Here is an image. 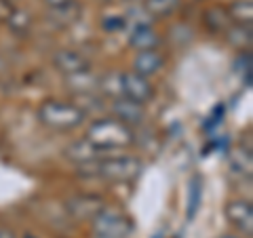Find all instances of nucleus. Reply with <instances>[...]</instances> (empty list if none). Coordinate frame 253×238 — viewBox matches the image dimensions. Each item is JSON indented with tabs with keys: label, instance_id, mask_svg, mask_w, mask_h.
Here are the masks:
<instances>
[{
	"label": "nucleus",
	"instance_id": "9",
	"mask_svg": "<svg viewBox=\"0 0 253 238\" xmlns=\"http://www.w3.org/2000/svg\"><path fill=\"white\" fill-rule=\"evenodd\" d=\"M55 66H57L59 72H63L66 76H74L78 72H84L89 70V59L83 57L81 53L76 51H59L55 55Z\"/></svg>",
	"mask_w": 253,
	"mask_h": 238
},
{
	"label": "nucleus",
	"instance_id": "21",
	"mask_svg": "<svg viewBox=\"0 0 253 238\" xmlns=\"http://www.w3.org/2000/svg\"><path fill=\"white\" fill-rule=\"evenodd\" d=\"M112 21H106L104 26H106V30H118V28H123L125 26V21L123 19H118V17H110Z\"/></svg>",
	"mask_w": 253,
	"mask_h": 238
},
{
	"label": "nucleus",
	"instance_id": "12",
	"mask_svg": "<svg viewBox=\"0 0 253 238\" xmlns=\"http://www.w3.org/2000/svg\"><path fill=\"white\" fill-rule=\"evenodd\" d=\"M158 42H161V36L148 26H139L129 38V44L137 51H154Z\"/></svg>",
	"mask_w": 253,
	"mask_h": 238
},
{
	"label": "nucleus",
	"instance_id": "4",
	"mask_svg": "<svg viewBox=\"0 0 253 238\" xmlns=\"http://www.w3.org/2000/svg\"><path fill=\"white\" fill-rule=\"evenodd\" d=\"M95 175H101L110 181H131L139 175L141 162L131 156H114L106 160H95Z\"/></svg>",
	"mask_w": 253,
	"mask_h": 238
},
{
	"label": "nucleus",
	"instance_id": "11",
	"mask_svg": "<svg viewBox=\"0 0 253 238\" xmlns=\"http://www.w3.org/2000/svg\"><path fill=\"white\" fill-rule=\"evenodd\" d=\"M99 152L101 150H97L91 141H86V139L76 141V144H72L66 150L68 158H72V160H76L78 164H91L95 160H99Z\"/></svg>",
	"mask_w": 253,
	"mask_h": 238
},
{
	"label": "nucleus",
	"instance_id": "17",
	"mask_svg": "<svg viewBox=\"0 0 253 238\" xmlns=\"http://www.w3.org/2000/svg\"><path fill=\"white\" fill-rule=\"evenodd\" d=\"M201 194H203V188H201V179H194L190 184V198H188V219H192L199 211V204H201Z\"/></svg>",
	"mask_w": 253,
	"mask_h": 238
},
{
	"label": "nucleus",
	"instance_id": "20",
	"mask_svg": "<svg viewBox=\"0 0 253 238\" xmlns=\"http://www.w3.org/2000/svg\"><path fill=\"white\" fill-rule=\"evenodd\" d=\"M13 4L11 0H0V21H9V17L13 15Z\"/></svg>",
	"mask_w": 253,
	"mask_h": 238
},
{
	"label": "nucleus",
	"instance_id": "16",
	"mask_svg": "<svg viewBox=\"0 0 253 238\" xmlns=\"http://www.w3.org/2000/svg\"><path fill=\"white\" fill-rule=\"evenodd\" d=\"M226 38H228V42H232L234 46H245L251 42V30L245 26H232L226 30Z\"/></svg>",
	"mask_w": 253,
	"mask_h": 238
},
{
	"label": "nucleus",
	"instance_id": "7",
	"mask_svg": "<svg viewBox=\"0 0 253 238\" xmlns=\"http://www.w3.org/2000/svg\"><path fill=\"white\" fill-rule=\"evenodd\" d=\"M226 217L230 219V224L241 228L245 234L251 236L253 230V209L247 200H232L226 204Z\"/></svg>",
	"mask_w": 253,
	"mask_h": 238
},
{
	"label": "nucleus",
	"instance_id": "22",
	"mask_svg": "<svg viewBox=\"0 0 253 238\" xmlns=\"http://www.w3.org/2000/svg\"><path fill=\"white\" fill-rule=\"evenodd\" d=\"M68 2H70V0H46V4L53 6V9H59V6L68 4Z\"/></svg>",
	"mask_w": 253,
	"mask_h": 238
},
{
	"label": "nucleus",
	"instance_id": "18",
	"mask_svg": "<svg viewBox=\"0 0 253 238\" xmlns=\"http://www.w3.org/2000/svg\"><path fill=\"white\" fill-rule=\"evenodd\" d=\"M146 9L152 15H169L177 9V0H148Z\"/></svg>",
	"mask_w": 253,
	"mask_h": 238
},
{
	"label": "nucleus",
	"instance_id": "1",
	"mask_svg": "<svg viewBox=\"0 0 253 238\" xmlns=\"http://www.w3.org/2000/svg\"><path fill=\"white\" fill-rule=\"evenodd\" d=\"M84 139L91 141L101 152H106V150H123L133 144V131L131 126H126L125 122L116 120V118H101V120H95L89 126Z\"/></svg>",
	"mask_w": 253,
	"mask_h": 238
},
{
	"label": "nucleus",
	"instance_id": "25",
	"mask_svg": "<svg viewBox=\"0 0 253 238\" xmlns=\"http://www.w3.org/2000/svg\"><path fill=\"white\" fill-rule=\"evenodd\" d=\"M226 238H228V236H226Z\"/></svg>",
	"mask_w": 253,
	"mask_h": 238
},
{
	"label": "nucleus",
	"instance_id": "5",
	"mask_svg": "<svg viewBox=\"0 0 253 238\" xmlns=\"http://www.w3.org/2000/svg\"><path fill=\"white\" fill-rule=\"evenodd\" d=\"M123 97L137 101L144 106L146 101L154 97V86L150 84L146 76H139L135 72H126L123 74Z\"/></svg>",
	"mask_w": 253,
	"mask_h": 238
},
{
	"label": "nucleus",
	"instance_id": "14",
	"mask_svg": "<svg viewBox=\"0 0 253 238\" xmlns=\"http://www.w3.org/2000/svg\"><path fill=\"white\" fill-rule=\"evenodd\" d=\"M207 23H209V28L213 32H224L230 28V17H228V11L224 9H219V6H213L211 11H207Z\"/></svg>",
	"mask_w": 253,
	"mask_h": 238
},
{
	"label": "nucleus",
	"instance_id": "23",
	"mask_svg": "<svg viewBox=\"0 0 253 238\" xmlns=\"http://www.w3.org/2000/svg\"><path fill=\"white\" fill-rule=\"evenodd\" d=\"M0 238H15L9 230H4V228H0Z\"/></svg>",
	"mask_w": 253,
	"mask_h": 238
},
{
	"label": "nucleus",
	"instance_id": "15",
	"mask_svg": "<svg viewBox=\"0 0 253 238\" xmlns=\"http://www.w3.org/2000/svg\"><path fill=\"white\" fill-rule=\"evenodd\" d=\"M99 89L106 95H110V97H114V99L123 97V74H110L106 78H101Z\"/></svg>",
	"mask_w": 253,
	"mask_h": 238
},
{
	"label": "nucleus",
	"instance_id": "8",
	"mask_svg": "<svg viewBox=\"0 0 253 238\" xmlns=\"http://www.w3.org/2000/svg\"><path fill=\"white\" fill-rule=\"evenodd\" d=\"M106 204L99 196H76L68 202V211L76 219H93Z\"/></svg>",
	"mask_w": 253,
	"mask_h": 238
},
{
	"label": "nucleus",
	"instance_id": "6",
	"mask_svg": "<svg viewBox=\"0 0 253 238\" xmlns=\"http://www.w3.org/2000/svg\"><path fill=\"white\" fill-rule=\"evenodd\" d=\"M112 112H114V118L116 120L125 122L126 126L131 124H139L141 120H144V106L137 104V101H131L126 97H118L112 101Z\"/></svg>",
	"mask_w": 253,
	"mask_h": 238
},
{
	"label": "nucleus",
	"instance_id": "24",
	"mask_svg": "<svg viewBox=\"0 0 253 238\" xmlns=\"http://www.w3.org/2000/svg\"><path fill=\"white\" fill-rule=\"evenodd\" d=\"M11 2H13V0H11Z\"/></svg>",
	"mask_w": 253,
	"mask_h": 238
},
{
	"label": "nucleus",
	"instance_id": "19",
	"mask_svg": "<svg viewBox=\"0 0 253 238\" xmlns=\"http://www.w3.org/2000/svg\"><path fill=\"white\" fill-rule=\"evenodd\" d=\"M9 26L13 28V30H17V32H26L28 30V26H30V15L28 13H23V11H13V15L9 17Z\"/></svg>",
	"mask_w": 253,
	"mask_h": 238
},
{
	"label": "nucleus",
	"instance_id": "10",
	"mask_svg": "<svg viewBox=\"0 0 253 238\" xmlns=\"http://www.w3.org/2000/svg\"><path fill=\"white\" fill-rule=\"evenodd\" d=\"M163 63H165V59H163V55L158 53L156 49L154 51H139L137 53V57H135V74H139V76H152V74H156L158 70L163 68Z\"/></svg>",
	"mask_w": 253,
	"mask_h": 238
},
{
	"label": "nucleus",
	"instance_id": "3",
	"mask_svg": "<svg viewBox=\"0 0 253 238\" xmlns=\"http://www.w3.org/2000/svg\"><path fill=\"white\" fill-rule=\"evenodd\" d=\"M131 230V219L116 209L104 207L93 217V232L97 238H129Z\"/></svg>",
	"mask_w": 253,
	"mask_h": 238
},
{
	"label": "nucleus",
	"instance_id": "2",
	"mask_svg": "<svg viewBox=\"0 0 253 238\" xmlns=\"http://www.w3.org/2000/svg\"><path fill=\"white\" fill-rule=\"evenodd\" d=\"M38 118L51 129L70 131L76 129L78 124H83L84 114L74 104H68V101H44L41 110H38Z\"/></svg>",
	"mask_w": 253,
	"mask_h": 238
},
{
	"label": "nucleus",
	"instance_id": "13",
	"mask_svg": "<svg viewBox=\"0 0 253 238\" xmlns=\"http://www.w3.org/2000/svg\"><path fill=\"white\" fill-rule=\"evenodd\" d=\"M228 17H230V21L234 19L236 26H245V23H251L253 19V6L249 0H236V2L230 4V9H228Z\"/></svg>",
	"mask_w": 253,
	"mask_h": 238
}]
</instances>
